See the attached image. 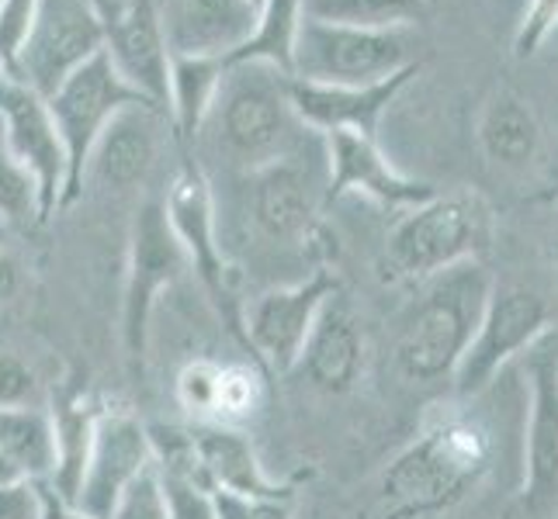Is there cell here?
I'll return each mask as SVG.
<instances>
[{
  "label": "cell",
  "mask_w": 558,
  "mask_h": 519,
  "mask_svg": "<svg viewBox=\"0 0 558 519\" xmlns=\"http://www.w3.org/2000/svg\"><path fill=\"white\" fill-rule=\"evenodd\" d=\"M496 436L483 419L451 409L430 419L375 482L372 519H430L454 509L486 482Z\"/></svg>",
  "instance_id": "obj_1"
},
{
  "label": "cell",
  "mask_w": 558,
  "mask_h": 519,
  "mask_svg": "<svg viewBox=\"0 0 558 519\" xmlns=\"http://www.w3.org/2000/svg\"><path fill=\"white\" fill-rule=\"evenodd\" d=\"M305 132L292 101L288 76L264 63H226L222 84L216 90L195 143L219 160L226 170L246 173L284 157Z\"/></svg>",
  "instance_id": "obj_2"
},
{
  "label": "cell",
  "mask_w": 558,
  "mask_h": 519,
  "mask_svg": "<svg viewBox=\"0 0 558 519\" xmlns=\"http://www.w3.org/2000/svg\"><path fill=\"white\" fill-rule=\"evenodd\" d=\"M420 284V298L399 319L396 330V371L413 384L451 381L458 360L465 357L478 330L496 281L478 260H465Z\"/></svg>",
  "instance_id": "obj_3"
},
{
  "label": "cell",
  "mask_w": 558,
  "mask_h": 519,
  "mask_svg": "<svg viewBox=\"0 0 558 519\" xmlns=\"http://www.w3.org/2000/svg\"><path fill=\"white\" fill-rule=\"evenodd\" d=\"M493 211L472 190L434 195L407 208L385 236V271L399 281H427L489 249Z\"/></svg>",
  "instance_id": "obj_4"
},
{
  "label": "cell",
  "mask_w": 558,
  "mask_h": 519,
  "mask_svg": "<svg viewBox=\"0 0 558 519\" xmlns=\"http://www.w3.org/2000/svg\"><path fill=\"white\" fill-rule=\"evenodd\" d=\"M413 28H357L305 14L292 49V81L364 87L416 66Z\"/></svg>",
  "instance_id": "obj_5"
},
{
  "label": "cell",
  "mask_w": 558,
  "mask_h": 519,
  "mask_svg": "<svg viewBox=\"0 0 558 519\" xmlns=\"http://www.w3.org/2000/svg\"><path fill=\"white\" fill-rule=\"evenodd\" d=\"M187 274V257L170 228L163 201H143L129 228L125 284H122V350L129 368L143 374L149 354L153 316L160 298Z\"/></svg>",
  "instance_id": "obj_6"
},
{
  "label": "cell",
  "mask_w": 558,
  "mask_h": 519,
  "mask_svg": "<svg viewBox=\"0 0 558 519\" xmlns=\"http://www.w3.org/2000/svg\"><path fill=\"white\" fill-rule=\"evenodd\" d=\"M163 211L187 257V271H195L208 305L226 322V330L243 339V305L233 292V271L222 257L216 190H211L202 163H184L174 173L163 198Z\"/></svg>",
  "instance_id": "obj_7"
},
{
  "label": "cell",
  "mask_w": 558,
  "mask_h": 519,
  "mask_svg": "<svg viewBox=\"0 0 558 519\" xmlns=\"http://www.w3.org/2000/svg\"><path fill=\"white\" fill-rule=\"evenodd\" d=\"M98 52H105L101 0H35L28 35L8 73L49 98L73 70H81Z\"/></svg>",
  "instance_id": "obj_8"
},
{
  "label": "cell",
  "mask_w": 558,
  "mask_h": 519,
  "mask_svg": "<svg viewBox=\"0 0 558 519\" xmlns=\"http://www.w3.org/2000/svg\"><path fill=\"white\" fill-rule=\"evenodd\" d=\"M52 122L60 128V139L66 149V208L84 195V170H87V157L94 143L101 139V132L108 128V122L129 104H149L146 98H140L132 90L119 70L111 66L108 52H98L94 60H87L81 70H73L66 81L56 87L46 98ZM157 108V104H153Z\"/></svg>",
  "instance_id": "obj_9"
},
{
  "label": "cell",
  "mask_w": 558,
  "mask_h": 519,
  "mask_svg": "<svg viewBox=\"0 0 558 519\" xmlns=\"http://www.w3.org/2000/svg\"><path fill=\"white\" fill-rule=\"evenodd\" d=\"M310 136V132H305ZM305 136L284 157L246 173V219L267 243H302L326 208V157H305Z\"/></svg>",
  "instance_id": "obj_10"
},
{
  "label": "cell",
  "mask_w": 558,
  "mask_h": 519,
  "mask_svg": "<svg viewBox=\"0 0 558 519\" xmlns=\"http://www.w3.org/2000/svg\"><path fill=\"white\" fill-rule=\"evenodd\" d=\"M548 305L545 298L521 284H493L486 312L478 319V330L469 343L465 357L458 360L451 388L458 398L486 395L507 363L521 357L527 346L548 333Z\"/></svg>",
  "instance_id": "obj_11"
},
{
  "label": "cell",
  "mask_w": 558,
  "mask_h": 519,
  "mask_svg": "<svg viewBox=\"0 0 558 519\" xmlns=\"http://www.w3.org/2000/svg\"><path fill=\"white\" fill-rule=\"evenodd\" d=\"M527 374L521 506L534 519L558 512V333L548 330L521 354Z\"/></svg>",
  "instance_id": "obj_12"
},
{
  "label": "cell",
  "mask_w": 558,
  "mask_h": 519,
  "mask_svg": "<svg viewBox=\"0 0 558 519\" xmlns=\"http://www.w3.org/2000/svg\"><path fill=\"white\" fill-rule=\"evenodd\" d=\"M337 292L340 281L319 267L302 281L271 287V292L243 305V343L254 350L260 368L271 374H292L323 305Z\"/></svg>",
  "instance_id": "obj_13"
},
{
  "label": "cell",
  "mask_w": 558,
  "mask_h": 519,
  "mask_svg": "<svg viewBox=\"0 0 558 519\" xmlns=\"http://www.w3.org/2000/svg\"><path fill=\"white\" fill-rule=\"evenodd\" d=\"M0 132H4L11 157L32 173L38 187V205H43V222L60 215L66 208L70 181L60 128H56L43 94L14 81L11 73L0 81Z\"/></svg>",
  "instance_id": "obj_14"
},
{
  "label": "cell",
  "mask_w": 558,
  "mask_h": 519,
  "mask_svg": "<svg viewBox=\"0 0 558 519\" xmlns=\"http://www.w3.org/2000/svg\"><path fill=\"white\" fill-rule=\"evenodd\" d=\"M105 52L122 81L167 114L170 49L157 0H101Z\"/></svg>",
  "instance_id": "obj_15"
},
{
  "label": "cell",
  "mask_w": 558,
  "mask_h": 519,
  "mask_svg": "<svg viewBox=\"0 0 558 519\" xmlns=\"http://www.w3.org/2000/svg\"><path fill=\"white\" fill-rule=\"evenodd\" d=\"M323 149H326V205L348 195H361L385 208L407 211L437 195L434 184L407 177L381 152L378 139L357 136V132H330V136H323Z\"/></svg>",
  "instance_id": "obj_16"
},
{
  "label": "cell",
  "mask_w": 558,
  "mask_h": 519,
  "mask_svg": "<svg viewBox=\"0 0 558 519\" xmlns=\"http://www.w3.org/2000/svg\"><path fill=\"white\" fill-rule=\"evenodd\" d=\"M153 460H157L153 457V436L140 422V416H132L129 409L105 406L73 506L90 519H108L122 492L136 482Z\"/></svg>",
  "instance_id": "obj_17"
},
{
  "label": "cell",
  "mask_w": 558,
  "mask_h": 519,
  "mask_svg": "<svg viewBox=\"0 0 558 519\" xmlns=\"http://www.w3.org/2000/svg\"><path fill=\"white\" fill-rule=\"evenodd\" d=\"M416 73H420V63L385 76L378 84H364V87L302 84V81H292V76H288V101H292L299 125L316 132V136L357 132V136L378 139L381 114L389 111V104L410 87Z\"/></svg>",
  "instance_id": "obj_18"
},
{
  "label": "cell",
  "mask_w": 558,
  "mask_h": 519,
  "mask_svg": "<svg viewBox=\"0 0 558 519\" xmlns=\"http://www.w3.org/2000/svg\"><path fill=\"white\" fill-rule=\"evenodd\" d=\"M163 119L167 114L153 104H129L114 114L87 157L84 187L98 184L114 195L140 190L157 166Z\"/></svg>",
  "instance_id": "obj_19"
},
{
  "label": "cell",
  "mask_w": 558,
  "mask_h": 519,
  "mask_svg": "<svg viewBox=\"0 0 558 519\" xmlns=\"http://www.w3.org/2000/svg\"><path fill=\"white\" fill-rule=\"evenodd\" d=\"M191 450L205 474L211 492L250 498V503H278V498H292V485L278 482L260 465L254 440L240 427H226V422H195L187 427Z\"/></svg>",
  "instance_id": "obj_20"
},
{
  "label": "cell",
  "mask_w": 558,
  "mask_h": 519,
  "mask_svg": "<svg viewBox=\"0 0 558 519\" xmlns=\"http://www.w3.org/2000/svg\"><path fill=\"white\" fill-rule=\"evenodd\" d=\"M101 412H105V401L98 398V392H94V384L84 378V371H70L49 395L56 465H52V474L46 485L70 506H73L76 492H81L84 468H87Z\"/></svg>",
  "instance_id": "obj_21"
},
{
  "label": "cell",
  "mask_w": 558,
  "mask_h": 519,
  "mask_svg": "<svg viewBox=\"0 0 558 519\" xmlns=\"http://www.w3.org/2000/svg\"><path fill=\"white\" fill-rule=\"evenodd\" d=\"M170 55L229 60L257 25L254 0H157Z\"/></svg>",
  "instance_id": "obj_22"
},
{
  "label": "cell",
  "mask_w": 558,
  "mask_h": 519,
  "mask_svg": "<svg viewBox=\"0 0 558 519\" xmlns=\"http://www.w3.org/2000/svg\"><path fill=\"white\" fill-rule=\"evenodd\" d=\"M364 360H368L364 330L348 298L337 292L323 305L295 371H302L305 381L323 395H348L364 374Z\"/></svg>",
  "instance_id": "obj_23"
},
{
  "label": "cell",
  "mask_w": 558,
  "mask_h": 519,
  "mask_svg": "<svg viewBox=\"0 0 558 519\" xmlns=\"http://www.w3.org/2000/svg\"><path fill=\"white\" fill-rule=\"evenodd\" d=\"M475 139L489 166L524 173L542 152V122L521 94L510 87H496L478 111Z\"/></svg>",
  "instance_id": "obj_24"
},
{
  "label": "cell",
  "mask_w": 558,
  "mask_h": 519,
  "mask_svg": "<svg viewBox=\"0 0 558 519\" xmlns=\"http://www.w3.org/2000/svg\"><path fill=\"white\" fill-rule=\"evenodd\" d=\"M226 60L219 55H170L167 119L181 143H195L205 114L216 101Z\"/></svg>",
  "instance_id": "obj_25"
},
{
  "label": "cell",
  "mask_w": 558,
  "mask_h": 519,
  "mask_svg": "<svg viewBox=\"0 0 558 519\" xmlns=\"http://www.w3.org/2000/svg\"><path fill=\"white\" fill-rule=\"evenodd\" d=\"M0 457L35 482H49L56 465V444H52V419L43 406L25 409H0Z\"/></svg>",
  "instance_id": "obj_26"
},
{
  "label": "cell",
  "mask_w": 558,
  "mask_h": 519,
  "mask_svg": "<svg viewBox=\"0 0 558 519\" xmlns=\"http://www.w3.org/2000/svg\"><path fill=\"white\" fill-rule=\"evenodd\" d=\"M302 22V0H264L257 25L226 63H264L292 76V49Z\"/></svg>",
  "instance_id": "obj_27"
},
{
  "label": "cell",
  "mask_w": 558,
  "mask_h": 519,
  "mask_svg": "<svg viewBox=\"0 0 558 519\" xmlns=\"http://www.w3.org/2000/svg\"><path fill=\"white\" fill-rule=\"evenodd\" d=\"M305 14L319 22L357 28H416L427 14V0H302Z\"/></svg>",
  "instance_id": "obj_28"
},
{
  "label": "cell",
  "mask_w": 558,
  "mask_h": 519,
  "mask_svg": "<svg viewBox=\"0 0 558 519\" xmlns=\"http://www.w3.org/2000/svg\"><path fill=\"white\" fill-rule=\"evenodd\" d=\"M264 371L260 363H222L219 384H216V409L211 422H226V427H240L250 416H257L264 406Z\"/></svg>",
  "instance_id": "obj_29"
},
{
  "label": "cell",
  "mask_w": 558,
  "mask_h": 519,
  "mask_svg": "<svg viewBox=\"0 0 558 519\" xmlns=\"http://www.w3.org/2000/svg\"><path fill=\"white\" fill-rule=\"evenodd\" d=\"M0 222L17 225V228L43 222L38 187L32 181V173L11 157L4 132H0Z\"/></svg>",
  "instance_id": "obj_30"
},
{
  "label": "cell",
  "mask_w": 558,
  "mask_h": 519,
  "mask_svg": "<svg viewBox=\"0 0 558 519\" xmlns=\"http://www.w3.org/2000/svg\"><path fill=\"white\" fill-rule=\"evenodd\" d=\"M219 360L211 357H195L187 360L178 381H174V395L178 406L195 419V422H211V409H216V384H219Z\"/></svg>",
  "instance_id": "obj_31"
},
{
  "label": "cell",
  "mask_w": 558,
  "mask_h": 519,
  "mask_svg": "<svg viewBox=\"0 0 558 519\" xmlns=\"http://www.w3.org/2000/svg\"><path fill=\"white\" fill-rule=\"evenodd\" d=\"M43 406V381L35 368L11 350H0V409Z\"/></svg>",
  "instance_id": "obj_32"
},
{
  "label": "cell",
  "mask_w": 558,
  "mask_h": 519,
  "mask_svg": "<svg viewBox=\"0 0 558 519\" xmlns=\"http://www.w3.org/2000/svg\"><path fill=\"white\" fill-rule=\"evenodd\" d=\"M108 519H170L163 489H160V474H157V460L122 492V498L114 503Z\"/></svg>",
  "instance_id": "obj_33"
},
{
  "label": "cell",
  "mask_w": 558,
  "mask_h": 519,
  "mask_svg": "<svg viewBox=\"0 0 558 519\" xmlns=\"http://www.w3.org/2000/svg\"><path fill=\"white\" fill-rule=\"evenodd\" d=\"M555 32H558V0H527L513 32V55L517 60H531Z\"/></svg>",
  "instance_id": "obj_34"
},
{
  "label": "cell",
  "mask_w": 558,
  "mask_h": 519,
  "mask_svg": "<svg viewBox=\"0 0 558 519\" xmlns=\"http://www.w3.org/2000/svg\"><path fill=\"white\" fill-rule=\"evenodd\" d=\"M0 519H46L43 482H35V478L0 482Z\"/></svg>",
  "instance_id": "obj_35"
},
{
  "label": "cell",
  "mask_w": 558,
  "mask_h": 519,
  "mask_svg": "<svg viewBox=\"0 0 558 519\" xmlns=\"http://www.w3.org/2000/svg\"><path fill=\"white\" fill-rule=\"evenodd\" d=\"M32 14H35V0H0V63L4 66H11L17 49H22Z\"/></svg>",
  "instance_id": "obj_36"
},
{
  "label": "cell",
  "mask_w": 558,
  "mask_h": 519,
  "mask_svg": "<svg viewBox=\"0 0 558 519\" xmlns=\"http://www.w3.org/2000/svg\"><path fill=\"white\" fill-rule=\"evenodd\" d=\"M216 519H295V516H292V498H278V503H250V498L216 492Z\"/></svg>",
  "instance_id": "obj_37"
},
{
  "label": "cell",
  "mask_w": 558,
  "mask_h": 519,
  "mask_svg": "<svg viewBox=\"0 0 558 519\" xmlns=\"http://www.w3.org/2000/svg\"><path fill=\"white\" fill-rule=\"evenodd\" d=\"M17 292H22V267L11 254L0 249V305H8Z\"/></svg>",
  "instance_id": "obj_38"
},
{
  "label": "cell",
  "mask_w": 558,
  "mask_h": 519,
  "mask_svg": "<svg viewBox=\"0 0 558 519\" xmlns=\"http://www.w3.org/2000/svg\"><path fill=\"white\" fill-rule=\"evenodd\" d=\"M43 495H46V519H90V516H84L76 506L63 503V498L56 495L46 482H43Z\"/></svg>",
  "instance_id": "obj_39"
},
{
  "label": "cell",
  "mask_w": 558,
  "mask_h": 519,
  "mask_svg": "<svg viewBox=\"0 0 558 519\" xmlns=\"http://www.w3.org/2000/svg\"><path fill=\"white\" fill-rule=\"evenodd\" d=\"M11 478H22V474H17L11 465H8V460L4 457H0V482H11Z\"/></svg>",
  "instance_id": "obj_40"
},
{
  "label": "cell",
  "mask_w": 558,
  "mask_h": 519,
  "mask_svg": "<svg viewBox=\"0 0 558 519\" xmlns=\"http://www.w3.org/2000/svg\"><path fill=\"white\" fill-rule=\"evenodd\" d=\"M254 4H257V8H260V4H264V0H254Z\"/></svg>",
  "instance_id": "obj_41"
}]
</instances>
